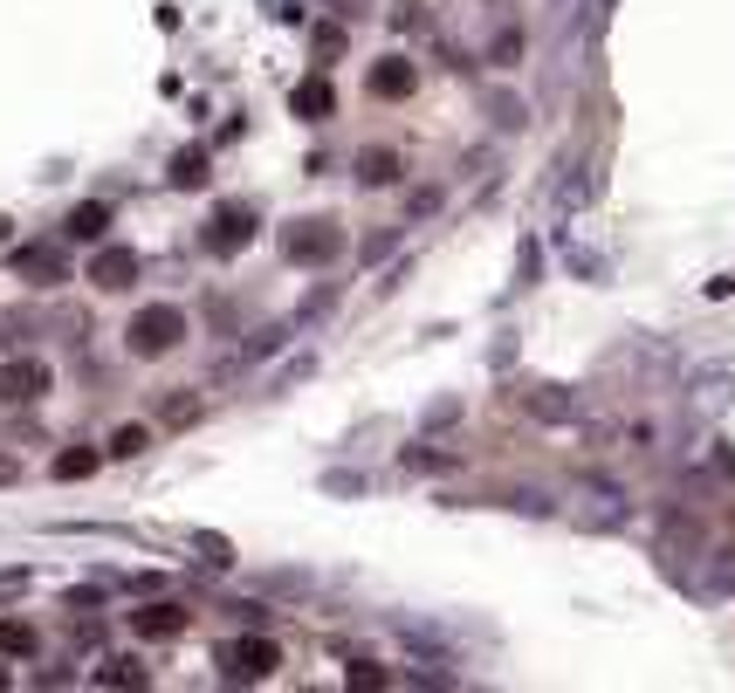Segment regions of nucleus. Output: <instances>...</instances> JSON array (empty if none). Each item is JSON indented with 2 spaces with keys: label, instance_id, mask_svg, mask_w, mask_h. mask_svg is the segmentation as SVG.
<instances>
[{
  "label": "nucleus",
  "instance_id": "f257e3e1",
  "mask_svg": "<svg viewBox=\"0 0 735 693\" xmlns=\"http://www.w3.org/2000/svg\"><path fill=\"white\" fill-rule=\"evenodd\" d=\"M186 344V310L180 302H151V310L131 316V330H124V350L131 357H165Z\"/></svg>",
  "mask_w": 735,
  "mask_h": 693
},
{
  "label": "nucleus",
  "instance_id": "f03ea898",
  "mask_svg": "<svg viewBox=\"0 0 735 693\" xmlns=\"http://www.w3.org/2000/svg\"><path fill=\"white\" fill-rule=\"evenodd\" d=\"M220 666H227V680H268L283 666V652L268 638H234V646H220Z\"/></svg>",
  "mask_w": 735,
  "mask_h": 693
},
{
  "label": "nucleus",
  "instance_id": "7ed1b4c3",
  "mask_svg": "<svg viewBox=\"0 0 735 693\" xmlns=\"http://www.w3.org/2000/svg\"><path fill=\"white\" fill-rule=\"evenodd\" d=\"M283 247H289V262H331L344 247V234H337V220H296Z\"/></svg>",
  "mask_w": 735,
  "mask_h": 693
},
{
  "label": "nucleus",
  "instance_id": "20e7f679",
  "mask_svg": "<svg viewBox=\"0 0 735 693\" xmlns=\"http://www.w3.org/2000/svg\"><path fill=\"white\" fill-rule=\"evenodd\" d=\"M248 234H255V213H248V207H220V213L207 220V247H214V254L248 247Z\"/></svg>",
  "mask_w": 735,
  "mask_h": 693
},
{
  "label": "nucleus",
  "instance_id": "39448f33",
  "mask_svg": "<svg viewBox=\"0 0 735 693\" xmlns=\"http://www.w3.org/2000/svg\"><path fill=\"white\" fill-rule=\"evenodd\" d=\"M90 281H96V289H131V281H138V254L131 247H104V254H96V262H90Z\"/></svg>",
  "mask_w": 735,
  "mask_h": 693
},
{
  "label": "nucleus",
  "instance_id": "423d86ee",
  "mask_svg": "<svg viewBox=\"0 0 735 693\" xmlns=\"http://www.w3.org/2000/svg\"><path fill=\"white\" fill-rule=\"evenodd\" d=\"M48 392V365L42 357H21V365H8V378H0V399H42Z\"/></svg>",
  "mask_w": 735,
  "mask_h": 693
},
{
  "label": "nucleus",
  "instance_id": "0eeeda50",
  "mask_svg": "<svg viewBox=\"0 0 735 693\" xmlns=\"http://www.w3.org/2000/svg\"><path fill=\"white\" fill-rule=\"evenodd\" d=\"M131 632L138 638H180L186 632V611L180 604H145V611H131Z\"/></svg>",
  "mask_w": 735,
  "mask_h": 693
},
{
  "label": "nucleus",
  "instance_id": "6e6552de",
  "mask_svg": "<svg viewBox=\"0 0 735 693\" xmlns=\"http://www.w3.org/2000/svg\"><path fill=\"white\" fill-rule=\"evenodd\" d=\"M289 104H296V117L323 124V117L337 111V96H331V83H323V76H310V83H296V96H289Z\"/></svg>",
  "mask_w": 735,
  "mask_h": 693
},
{
  "label": "nucleus",
  "instance_id": "1a4fd4ad",
  "mask_svg": "<svg viewBox=\"0 0 735 693\" xmlns=\"http://www.w3.org/2000/svg\"><path fill=\"white\" fill-rule=\"evenodd\" d=\"M104 227H111V207L104 199H83V207L69 213V241H104Z\"/></svg>",
  "mask_w": 735,
  "mask_h": 693
},
{
  "label": "nucleus",
  "instance_id": "9d476101",
  "mask_svg": "<svg viewBox=\"0 0 735 693\" xmlns=\"http://www.w3.org/2000/svg\"><path fill=\"white\" fill-rule=\"evenodd\" d=\"M35 652H42L35 625H21V619H0V659H35Z\"/></svg>",
  "mask_w": 735,
  "mask_h": 693
},
{
  "label": "nucleus",
  "instance_id": "9b49d317",
  "mask_svg": "<svg viewBox=\"0 0 735 693\" xmlns=\"http://www.w3.org/2000/svg\"><path fill=\"white\" fill-rule=\"evenodd\" d=\"M371 96H413V62H378L371 69Z\"/></svg>",
  "mask_w": 735,
  "mask_h": 693
},
{
  "label": "nucleus",
  "instance_id": "f8f14e48",
  "mask_svg": "<svg viewBox=\"0 0 735 693\" xmlns=\"http://www.w3.org/2000/svg\"><path fill=\"white\" fill-rule=\"evenodd\" d=\"M14 268L21 275H35V289H56V275H62V262L48 247H28V254H14Z\"/></svg>",
  "mask_w": 735,
  "mask_h": 693
},
{
  "label": "nucleus",
  "instance_id": "ddd939ff",
  "mask_svg": "<svg viewBox=\"0 0 735 693\" xmlns=\"http://www.w3.org/2000/svg\"><path fill=\"white\" fill-rule=\"evenodd\" d=\"M392 178H399L392 151H365V159H358V186H392Z\"/></svg>",
  "mask_w": 735,
  "mask_h": 693
},
{
  "label": "nucleus",
  "instance_id": "4468645a",
  "mask_svg": "<svg viewBox=\"0 0 735 693\" xmlns=\"http://www.w3.org/2000/svg\"><path fill=\"white\" fill-rule=\"evenodd\" d=\"M145 447H151V426H117V432H111V453H117V460H138Z\"/></svg>",
  "mask_w": 735,
  "mask_h": 693
},
{
  "label": "nucleus",
  "instance_id": "2eb2a0df",
  "mask_svg": "<svg viewBox=\"0 0 735 693\" xmlns=\"http://www.w3.org/2000/svg\"><path fill=\"white\" fill-rule=\"evenodd\" d=\"M104 686H145V666L138 659H104V673H96Z\"/></svg>",
  "mask_w": 735,
  "mask_h": 693
},
{
  "label": "nucleus",
  "instance_id": "dca6fc26",
  "mask_svg": "<svg viewBox=\"0 0 735 693\" xmlns=\"http://www.w3.org/2000/svg\"><path fill=\"white\" fill-rule=\"evenodd\" d=\"M96 460H104V453L76 447V453H62V460H56V474H62V481H83V474H96Z\"/></svg>",
  "mask_w": 735,
  "mask_h": 693
},
{
  "label": "nucleus",
  "instance_id": "f3484780",
  "mask_svg": "<svg viewBox=\"0 0 735 693\" xmlns=\"http://www.w3.org/2000/svg\"><path fill=\"white\" fill-rule=\"evenodd\" d=\"M199 178H207V159H199V151H180V159H172V186H199Z\"/></svg>",
  "mask_w": 735,
  "mask_h": 693
},
{
  "label": "nucleus",
  "instance_id": "a211bd4d",
  "mask_svg": "<svg viewBox=\"0 0 735 693\" xmlns=\"http://www.w3.org/2000/svg\"><path fill=\"white\" fill-rule=\"evenodd\" d=\"M529 413H537V419H571V399L564 392H537V399H529Z\"/></svg>",
  "mask_w": 735,
  "mask_h": 693
},
{
  "label": "nucleus",
  "instance_id": "6ab92c4d",
  "mask_svg": "<svg viewBox=\"0 0 735 693\" xmlns=\"http://www.w3.org/2000/svg\"><path fill=\"white\" fill-rule=\"evenodd\" d=\"M0 686H8V666H0Z\"/></svg>",
  "mask_w": 735,
  "mask_h": 693
}]
</instances>
